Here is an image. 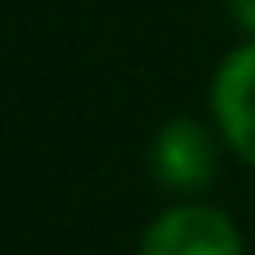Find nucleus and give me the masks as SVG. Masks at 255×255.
Segmentation results:
<instances>
[{
    "label": "nucleus",
    "mask_w": 255,
    "mask_h": 255,
    "mask_svg": "<svg viewBox=\"0 0 255 255\" xmlns=\"http://www.w3.org/2000/svg\"><path fill=\"white\" fill-rule=\"evenodd\" d=\"M215 117L224 139L233 143L238 157L255 166V40L229 54V63L215 76Z\"/></svg>",
    "instance_id": "obj_2"
},
{
    "label": "nucleus",
    "mask_w": 255,
    "mask_h": 255,
    "mask_svg": "<svg viewBox=\"0 0 255 255\" xmlns=\"http://www.w3.org/2000/svg\"><path fill=\"white\" fill-rule=\"evenodd\" d=\"M233 13L247 31H255V0H233Z\"/></svg>",
    "instance_id": "obj_4"
},
{
    "label": "nucleus",
    "mask_w": 255,
    "mask_h": 255,
    "mask_svg": "<svg viewBox=\"0 0 255 255\" xmlns=\"http://www.w3.org/2000/svg\"><path fill=\"white\" fill-rule=\"evenodd\" d=\"M157 175L170 188H202L215 175V139L197 121H170L157 139Z\"/></svg>",
    "instance_id": "obj_3"
},
{
    "label": "nucleus",
    "mask_w": 255,
    "mask_h": 255,
    "mask_svg": "<svg viewBox=\"0 0 255 255\" xmlns=\"http://www.w3.org/2000/svg\"><path fill=\"white\" fill-rule=\"evenodd\" d=\"M139 255H242V238L211 206H175L143 233Z\"/></svg>",
    "instance_id": "obj_1"
}]
</instances>
